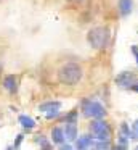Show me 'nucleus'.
I'll list each match as a JSON object with an SVG mask.
<instances>
[{
    "label": "nucleus",
    "instance_id": "nucleus-1",
    "mask_svg": "<svg viewBox=\"0 0 138 150\" xmlns=\"http://www.w3.org/2000/svg\"><path fill=\"white\" fill-rule=\"evenodd\" d=\"M83 69L79 63H66L58 69V81L64 86H76L82 81Z\"/></svg>",
    "mask_w": 138,
    "mask_h": 150
},
{
    "label": "nucleus",
    "instance_id": "nucleus-2",
    "mask_svg": "<svg viewBox=\"0 0 138 150\" xmlns=\"http://www.w3.org/2000/svg\"><path fill=\"white\" fill-rule=\"evenodd\" d=\"M111 40V31L106 26H96L87 33V42L95 50H104Z\"/></svg>",
    "mask_w": 138,
    "mask_h": 150
},
{
    "label": "nucleus",
    "instance_id": "nucleus-3",
    "mask_svg": "<svg viewBox=\"0 0 138 150\" xmlns=\"http://www.w3.org/2000/svg\"><path fill=\"white\" fill-rule=\"evenodd\" d=\"M80 111H82L83 116L92 118V120H104L106 115H108L104 105L96 100H92L88 97L80 100Z\"/></svg>",
    "mask_w": 138,
    "mask_h": 150
},
{
    "label": "nucleus",
    "instance_id": "nucleus-4",
    "mask_svg": "<svg viewBox=\"0 0 138 150\" xmlns=\"http://www.w3.org/2000/svg\"><path fill=\"white\" fill-rule=\"evenodd\" d=\"M88 131L95 140H111L112 129L104 120H92V123L88 124Z\"/></svg>",
    "mask_w": 138,
    "mask_h": 150
},
{
    "label": "nucleus",
    "instance_id": "nucleus-5",
    "mask_svg": "<svg viewBox=\"0 0 138 150\" xmlns=\"http://www.w3.org/2000/svg\"><path fill=\"white\" fill-rule=\"evenodd\" d=\"M114 82L119 89L130 91V89L138 82V74L133 71H120V73H117V76L114 78Z\"/></svg>",
    "mask_w": 138,
    "mask_h": 150
},
{
    "label": "nucleus",
    "instance_id": "nucleus-6",
    "mask_svg": "<svg viewBox=\"0 0 138 150\" xmlns=\"http://www.w3.org/2000/svg\"><path fill=\"white\" fill-rule=\"evenodd\" d=\"M130 139H132L130 124L122 121V123L119 124V131H117V144H120V145H128Z\"/></svg>",
    "mask_w": 138,
    "mask_h": 150
},
{
    "label": "nucleus",
    "instance_id": "nucleus-7",
    "mask_svg": "<svg viewBox=\"0 0 138 150\" xmlns=\"http://www.w3.org/2000/svg\"><path fill=\"white\" fill-rule=\"evenodd\" d=\"M95 144V139H93L92 134H83V136H79L76 140V150H90Z\"/></svg>",
    "mask_w": 138,
    "mask_h": 150
},
{
    "label": "nucleus",
    "instance_id": "nucleus-8",
    "mask_svg": "<svg viewBox=\"0 0 138 150\" xmlns=\"http://www.w3.org/2000/svg\"><path fill=\"white\" fill-rule=\"evenodd\" d=\"M61 110V102L60 100H47L39 105L40 113H51V111H60Z\"/></svg>",
    "mask_w": 138,
    "mask_h": 150
},
{
    "label": "nucleus",
    "instance_id": "nucleus-9",
    "mask_svg": "<svg viewBox=\"0 0 138 150\" xmlns=\"http://www.w3.org/2000/svg\"><path fill=\"white\" fill-rule=\"evenodd\" d=\"M133 10V0H117V11L122 18H127Z\"/></svg>",
    "mask_w": 138,
    "mask_h": 150
},
{
    "label": "nucleus",
    "instance_id": "nucleus-10",
    "mask_svg": "<svg viewBox=\"0 0 138 150\" xmlns=\"http://www.w3.org/2000/svg\"><path fill=\"white\" fill-rule=\"evenodd\" d=\"M63 131H64V137H66V140H69V142H76L77 137H79V129H77V124L67 123V124H64Z\"/></svg>",
    "mask_w": 138,
    "mask_h": 150
},
{
    "label": "nucleus",
    "instance_id": "nucleus-11",
    "mask_svg": "<svg viewBox=\"0 0 138 150\" xmlns=\"http://www.w3.org/2000/svg\"><path fill=\"white\" fill-rule=\"evenodd\" d=\"M50 136H51L50 140L53 144H56V145H61V144H64V140H66V137H64V131H63V127H60V126L51 127Z\"/></svg>",
    "mask_w": 138,
    "mask_h": 150
},
{
    "label": "nucleus",
    "instance_id": "nucleus-12",
    "mask_svg": "<svg viewBox=\"0 0 138 150\" xmlns=\"http://www.w3.org/2000/svg\"><path fill=\"white\" fill-rule=\"evenodd\" d=\"M3 87L5 91H8L10 94H15L18 91V79H16L15 74H8L3 78Z\"/></svg>",
    "mask_w": 138,
    "mask_h": 150
},
{
    "label": "nucleus",
    "instance_id": "nucleus-13",
    "mask_svg": "<svg viewBox=\"0 0 138 150\" xmlns=\"http://www.w3.org/2000/svg\"><path fill=\"white\" fill-rule=\"evenodd\" d=\"M18 121H19V124H21V126L24 127L26 131H32L35 126H37V124H35V120H34V118L27 116V115H19Z\"/></svg>",
    "mask_w": 138,
    "mask_h": 150
},
{
    "label": "nucleus",
    "instance_id": "nucleus-14",
    "mask_svg": "<svg viewBox=\"0 0 138 150\" xmlns=\"http://www.w3.org/2000/svg\"><path fill=\"white\" fill-rule=\"evenodd\" d=\"M34 142L37 144V145H40V150H53L51 142L43 136V134H39V136H35V137H34Z\"/></svg>",
    "mask_w": 138,
    "mask_h": 150
},
{
    "label": "nucleus",
    "instance_id": "nucleus-15",
    "mask_svg": "<svg viewBox=\"0 0 138 150\" xmlns=\"http://www.w3.org/2000/svg\"><path fill=\"white\" fill-rule=\"evenodd\" d=\"M77 120H79V111H77V110H71L69 113H67L66 116L63 118L64 124H67V123H72V124H76V123H77Z\"/></svg>",
    "mask_w": 138,
    "mask_h": 150
},
{
    "label": "nucleus",
    "instance_id": "nucleus-16",
    "mask_svg": "<svg viewBox=\"0 0 138 150\" xmlns=\"http://www.w3.org/2000/svg\"><path fill=\"white\" fill-rule=\"evenodd\" d=\"M93 147L98 150H111L112 144H111V140H95Z\"/></svg>",
    "mask_w": 138,
    "mask_h": 150
},
{
    "label": "nucleus",
    "instance_id": "nucleus-17",
    "mask_svg": "<svg viewBox=\"0 0 138 150\" xmlns=\"http://www.w3.org/2000/svg\"><path fill=\"white\" fill-rule=\"evenodd\" d=\"M130 131H132V140L138 142V120H135L130 124Z\"/></svg>",
    "mask_w": 138,
    "mask_h": 150
},
{
    "label": "nucleus",
    "instance_id": "nucleus-18",
    "mask_svg": "<svg viewBox=\"0 0 138 150\" xmlns=\"http://www.w3.org/2000/svg\"><path fill=\"white\" fill-rule=\"evenodd\" d=\"M22 139H24V136H22V134H19V136L16 137L15 144H13V149H15V150H18V149H19V145H21V142H22Z\"/></svg>",
    "mask_w": 138,
    "mask_h": 150
},
{
    "label": "nucleus",
    "instance_id": "nucleus-19",
    "mask_svg": "<svg viewBox=\"0 0 138 150\" xmlns=\"http://www.w3.org/2000/svg\"><path fill=\"white\" fill-rule=\"evenodd\" d=\"M111 150H128V145H120V144H112Z\"/></svg>",
    "mask_w": 138,
    "mask_h": 150
},
{
    "label": "nucleus",
    "instance_id": "nucleus-20",
    "mask_svg": "<svg viewBox=\"0 0 138 150\" xmlns=\"http://www.w3.org/2000/svg\"><path fill=\"white\" fill-rule=\"evenodd\" d=\"M130 50H132V53H133V57H135V62H137V66H138V45H133V47H130Z\"/></svg>",
    "mask_w": 138,
    "mask_h": 150
},
{
    "label": "nucleus",
    "instance_id": "nucleus-21",
    "mask_svg": "<svg viewBox=\"0 0 138 150\" xmlns=\"http://www.w3.org/2000/svg\"><path fill=\"white\" fill-rule=\"evenodd\" d=\"M61 115V111H51V113H47V120H53V118H58Z\"/></svg>",
    "mask_w": 138,
    "mask_h": 150
},
{
    "label": "nucleus",
    "instance_id": "nucleus-22",
    "mask_svg": "<svg viewBox=\"0 0 138 150\" xmlns=\"http://www.w3.org/2000/svg\"><path fill=\"white\" fill-rule=\"evenodd\" d=\"M58 150H74V147L71 145V144H61V145L58 147Z\"/></svg>",
    "mask_w": 138,
    "mask_h": 150
},
{
    "label": "nucleus",
    "instance_id": "nucleus-23",
    "mask_svg": "<svg viewBox=\"0 0 138 150\" xmlns=\"http://www.w3.org/2000/svg\"><path fill=\"white\" fill-rule=\"evenodd\" d=\"M130 91H132V92H137V94H138V82H137V84H135L133 87L130 89Z\"/></svg>",
    "mask_w": 138,
    "mask_h": 150
},
{
    "label": "nucleus",
    "instance_id": "nucleus-24",
    "mask_svg": "<svg viewBox=\"0 0 138 150\" xmlns=\"http://www.w3.org/2000/svg\"><path fill=\"white\" fill-rule=\"evenodd\" d=\"M67 2H71V4H80L82 0H67Z\"/></svg>",
    "mask_w": 138,
    "mask_h": 150
},
{
    "label": "nucleus",
    "instance_id": "nucleus-25",
    "mask_svg": "<svg viewBox=\"0 0 138 150\" xmlns=\"http://www.w3.org/2000/svg\"><path fill=\"white\" fill-rule=\"evenodd\" d=\"M90 150H98V149H95V147H92V149H90Z\"/></svg>",
    "mask_w": 138,
    "mask_h": 150
},
{
    "label": "nucleus",
    "instance_id": "nucleus-26",
    "mask_svg": "<svg viewBox=\"0 0 138 150\" xmlns=\"http://www.w3.org/2000/svg\"><path fill=\"white\" fill-rule=\"evenodd\" d=\"M133 150H138V147H135V149H133Z\"/></svg>",
    "mask_w": 138,
    "mask_h": 150
}]
</instances>
